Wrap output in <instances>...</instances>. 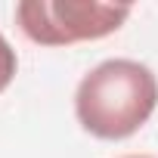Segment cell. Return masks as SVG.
<instances>
[{
    "instance_id": "obj_4",
    "label": "cell",
    "mask_w": 158,
    "mask_h": 158,
    "mask_svg": "<svg viewBox=\"0 0 158 158\" xmlns=\"http://www.w3.org/2000/svg\"><path fill=\"white\" fill-rule=\"evenodd\" d=\"M121 158H152V155H139L136 152V155H121Z\"/></svg>"
},
{
    "instance_id": "obj_3",
    "label": "cell",
    "mask_w": 158,
    "mask_h": 158,
    "mask_svg": "<svg viewBox=\"0 0 158 158\" xmlns=\"http://www.w3.org/2000/svg\"><path fill=\"white\" fill-rule=\"evenodd\" d=\"M16 71H19V56H16L13 44L0 34V93L16 81Z\"/></svg>"
},
{
    "instance_id": "obj_2",
    "label": "cell",
    "mask_w": 158,
    "mask_h": 158,
    "mask_svg": "<svg viewBox=\"0 0 158 158\" xmlns=\"http://www.w3.org/2000/svg\"><path fill=\"white\" fill-rule=\"evenodd\" d=\"M127 3L99 0H22L16 3V22L31 44L71 47L81 40H102L130 19Z\"/></svg>"
},
{
    "instance_id": "obj_1",
    "label": "cell",
    "mask_w": 158,
    "mask_h": 158,
    "mask_svg": "<svg viewBox=\"0 0 158 158\" xmlns=\"http://www.w3.org/2000/svg\"><path fill=\"white\" fill-rule=\"evenodd\" d=\"M158 109V77L136 59H102L74 87V118L96 139L133 136Z\"/></svg>"
}]
</instances>
